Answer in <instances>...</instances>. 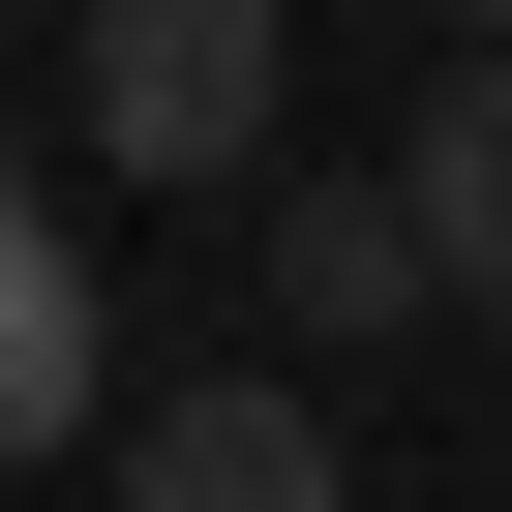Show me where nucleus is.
<instances>
[{
  "label": "nucleus",
  "mask_w": 512,
  "mask_h": 512,
  "mask_svg": "<svg viewBox=\"0 0 512 512\" xmlns=\"http://www.w3.org/2000/svg\"><path fill=\"white\" fill-rule=\"evenodd\" d=\"M392 211H422V272H452V302H512V61H452V91H422Z\"/></svg>",
  "instance_id": "39448f33"
},
{
  "label": "nucleus",
  "mask_w": 512,
  "mask_h": 512,
  "mask_svg": "<svg viewBox=\"0 0 512 512\" xmlns=\"http://www.w3.org/2000/svg\"><path fill=\"white\" fill-rule=\"evenodd\" d=\"M302 91V0H91V181H241Z\"/></svg>",
  "instance_id": "f257e3e1"
},
{
  "label": "nucleus",
  "mask_w": 512,
  "mask_h": 512,
  "mask_svg": "<svg viewBox=\"0 0 512 512\" xmlns=\"http://www.w3.org/2000/svg\"><path fill=\"white\" fill-rule=\"evenodd\" d=\"M121 512H362V482L302 392H181V422H121Z\"/></svg>",
  "instance_id": "7ed1b4c3"
},
{
  "label": "nucleus",
  "mask_w": 512,
  "mask_h": 512,
  "mask_svg": "<svg viewBox=\"0 0 512 512\" xmlns=\"http://www.w3.org/2000/svg\"><path fill=\"white\" fill-rule=\"evenodd\" d=\"M422 302H452V272H422L392 181H302V211H272V332H302V362H362V332H422Z\"/></svg>",
  "instance_id": "f03ea898"
},
{
  "label": "nucleus",
  "mask_w": 512,
  "mask_h": 512,
  "mask_svg": "<svg viewBox=\"0 0 512 512\" xmlns=\"http://www.w3.org/2000/svg\"><path fill=\"white\" fill-rule=\"evenodd\" d=\"M422 31H482V61H512V0H422Z\"/></svg>",
  "instance_id": "423d86ee"
},
{
  "label": "nucleus",
  "mask_w": 512,
  "mask_h": 512,
  "mask_svg": "<svg viewBox=\"0 0 512 512\" xmlns=\"http://www.w3.org/2000/svg\"><path fill=\"white\" fill-rule=\"evenodd\" d=\"M91 392H121V332H91V241H61L31 181H0V452H61Z\"/></svg>",
  "instance_id": "20e7f679"
}]
</instances>
